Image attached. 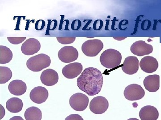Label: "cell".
Listing matches in <instances>:
<instances>
[{"label":"cell","mask_w":161,"mask_h":120,"mask_svg":"<svg viewBox=\"0 0 161 120\" xmlns=\"http://www.w3.org/2000/svg\"><path fill=\"white\" fill-rule=\"evenodd\" d=\"M48 97L47 89L42 86L35 87L31 92L30 98L33 102L38 104H42L46 102Z\"/></svg>","instance_id":"obj_12"},{"label":"cell","mask_w":161,"mask_h":120,"mask_svg":"<svg viewBox=\"0 0 161 120\" xmlns=\"http://www.w3.org/2000/svg\"><path fill=\"white\" fill-rule=\"evenodd\" d=\"M40 48L41 44L40 42L36 38H30L22 44L21 51L26 55H31L40 51Z\"/></svg>","instance_id":"obj_10"},{"label":"cell","mask_w":161,"mask_h":120,"mask_svg":"<svg viewBox=\"0 0 161 120\" xmlns=\"http://www.w3.org/2000/svg\"><path fill=\"white\" fill-rule=\"evenodd\" d=\"M139 65V60L136 57H128L124 61L122 70L126 74H134L138 71Z\"/></svg>","instance_id":"obj_13"},{"label":"cell","mask_w":161,"mask_h":120,"mask_svg":"<svg viewBox=\"0 0 161 120\" xmlns=\"http://www.w3.org/2000/svg\"><path fill=\"white\" fill-rule=\"evenodd\" d=\"M103 44L98 39L87 40L81 46V50L84 54L87 57H95L102 51Z\"/></svg>","instance_id":"obj_4"},{"label":"cell","mask_w":161,"mask_h":120,"mask_svg":"<svg viewBox=\"0 0 161 120\" xmlns=\"http://www.w3.org/2000/svg\"><path fill=\"white\" fill-rule=\"evenodd\" d=\"M122 58L121 54L118 50L108 49L101 55L100 62L107 69H113L120 65Z\"/></svg>","instance_id":"obj_2"},{"label":"cell","mask_w":161,"mask_h":120,"mask_svg":"<svg viewBox=\"0 0 161 120\" xmlns=\"http://www.w3.org/2000/svg\"><path fill=\"white\" fill-rule=\"evenodd\" d=\"M51 62L49 56L41 53L30 58L26 62V66L32 71L40 72L49 67Z\"/></svg>","instance_id":"obj_3"},{"label":"cell","mask_w":161,"mask_h":120,"mask_svg":"<svg viewBox=\"0 0 161 120\" xmlns=\"http://www.w3.org/2000/svg\"><path fill=\"white\" fill-rule=\"evenodd\" d=\"M58 56L59 60L63 62L70 63L77 60L78 52L73 46H64L58 52Z\"/></svg>","instance_id":"obj_7"},{"label":"cell","mask_w":161,"mask_h":120,"mask_svg":"<svg viewBox=\"0 0 161 120\" xmlns=\"http://www.w3.org/2000/svg\"><path fill=\"white\" fill-rule=\"evenodd\" d=\"M45 26V22L43 20H39L35 24V29L37 30H42Z\"/></svg>","instance_id":"obj_25"},{"label":"cell","mask_w":161,"mask_h":120,"mask_svg":"<svg viewBox=\"0 0 161 120\" xmlns=\"http://www.w3.org/2000/svg\"><path fill=\"white\" fill-rule=\"evenodd\" d=\"M8 89L14 95L21 96L26 92L27 87L26 83L22 80H15L9 83Z\"/></svg>","instance_id":"obj_18"},{"label":"cell","mask_w":161,"mask_h":120,"mask_svg":"<svg viewBox=\"0 0 161 120\" xmlns=\"http://www.w3.org/2000/svg\"><path fill=\"white\" fill-rule=\"evenodd\" d=\"M23 106V101L18 98H12L6 103L7 110L11 113H18L22 110Z\"/></svg>","instance_id":"obj_19"},{"label":"cell","mask_w":161,"mask_h":120,"mask_svg":"<svg viewBox=\"0 0 161 120\" xmlns=\"http://www.w3.org/2000/svg\"><path fill=\"white\" fill-rule=\"evenodd\" d=\"M24 117L26 120H41L42 112L37 107L32 106L26 109Z\"/></svg>","instance_id":"obj_20"},{"label":"cell","mask_w":161,"mask_h":120,"mask_svg":"<svg viewBox=\"0 0 161 120\" xmlns=\"http://www.w3.org/2000/svg\"><path fill=\"white\" fill-rule=\"evenodd\" d=\"M13 58L11 50L6 46H0V64L9 63Z\"/></svg>","instance_id":"obj_21"},{"label":"cell","mask_w":161,"mask_h":120,"mask_svg":"<svg viewBox=\"0 0 161 120\" xmlns=\"http://www.w3.org/2000/svg\"><path fill=\"white\" fill-rule=\"evenodd\" d=\"M65 120H84L78 114H71L65 118Z\"/></svg>","instance_id":"obj_26"},{"label":"cell","mask_w":161,"mask_h":120,"mask_svg":"<svg viewBox=\"0 0 161 120\" xmlns=\"http://www.w3.org/2000/svg\"><path fill=\"white\" fill-rule=\"evenodd\" d=\"M139 115L141 120H157L159 112L154 106H147L141 109Z\"/></svg>","instance_id":"obj_16"},{"label":"cell","mask_w":161,"mask_h":120,"mask_svg":"<svg viewBox=\"0 0 161 120\" xmlns=\"http://www.w3.org/2000/svg\"><path fill=\"white\" fill-rule=\"evenodd\" d=\"M26 37H7L9 42L13 45H19L25 41Z\"/></svg>","instance_id":"obj_24"},{"label":"cell","mask_w":161,"mask_h":120,"mask_svg":"<svg viewBox=\"0 0 161 120\" xmlns=\"http://www.w3.org/2000/svg\"><path fill=\"white\" fill-rule=\"evenodd\" d=\"M124 94L125 98L129 101H137L144 97L145 92L140 85L133 84L126 87Z\"/></svg>","instance_id":"obj_6"},{"label":"cell","mask_w":161,"mask_h":120,"mask_svg":"<svg viewBox=\"0 0 161 120\" xmlns=\"http://www.w3.org/2000/svg\"><path fill=\"white\" fill-rule=\"evenodd\" d=\"M59 76L57 72L51 69H47L41 73L40 80L41 82L45 86H54L58 83Z\"/></svg>","instance_id":"obj_15"},{"label":"cell","mask_w":161,"mask_h":120,"mask_svg":"<svg viewBox=\"0 0 161 120\" xmlns=\"http://www.w3.org/2000/svg\"><path fill=\"white\" fill-rule=\"evenodd\" d=\"M12 77L11 69L6 66H0V84H5Z\"/></svg>","instance_id":"obj_22"},{"label":"cell","mask_w":161,"mask_h":120,"mask_svg":"<svg viewBox=\"0 0 161 120\" xmlns=\"http://www.w3.org/2000/svg\"><path fill=\"white\" fill-rule=\"evenodd\" d=\"M80 22L79 20H75L71 24V28L74 30H78L80 29Z\"/></svg>","instance_id":"obj_27"},{"label":"cell","mask_w":161,"mask_h":120,"mask_svg":"<svg viewBox=\"0 0 161 120\" xmlns=\"http://www.w3.org/2000/svg\"><path fill=\"white\" fill-rule=\"evenodd\" d=\"M127 120H139L138 119L136 118H131Z\"/></svg>","instance_id":"obj_29"},{"label":"cell","mask_w":161,"mask_h":120,"mask_svg":"<svg viewBox=\"0 0 161 120\" xmlns=\"http://www.w3.org/2000/svg\"><path fill=\"white\" fill-rule=\"evenodd\" d=\"M130 50L133 54L142 57L152 53L153 47L152 45L147 44L144 41L140 40L132 44Z\"/></svg>","instance_id":"obj_9"},{"label":"cell","mask_w":161,"mask_h":120,"mask_svg":"<svg viewBox=\"0 0 161 120\" xmlns=\"http://www.w3.org/2000/svg\"><path fill=\"white\" fill-rule=\"evenodd\" d=\"M109 103L105 98L98 96L94 98L90 103V110L95 114H102L108 110Z\"/></svg>","instance_id":"obj_8"},{"label":"cell","mask_w":161,"mask_h":120,"mask_svg":"<svg viewBox=\"0 0 161 120\" xmlns=\"http://www.w3.org/2000/svg\"><path fill=\"white\" fill-rule=\"evenodd\" d=\"M142 70L148 73H151L157 70L158 63L155 58L146 56L141 59L139 63Z\"/></svg>","instance_id":"obj_14"},{"label":"cell","mask_w":161,"mask_h":120,"mask_svg":"<svg viewBox=\"0 0 161 120\" xmlns=\"http://www.w3.org/2000/svg\"><path fill=\"white\" fill-rule=\"evenodd\" d=\"M103 77L100 70L89 67L84 69L77 80V85L81 91L89 96L98 94L103 85Z\"/></svg>","instance_id":"obj_1"},{"label":"cell","mask_w":161,"mask_h":120,"mask_svg":"<svg viewBox=\"0 0 161 120\" xmlns=\"http://www.w3.org/2000/svg\"><path fill=\"white\" fill-rule=\"evenodd\" d=\"M9 120H24L22 117L20 116H14L11 118Z\"/></svg>","instance_id":"obj_28"},{"label":"cell","mask_w":161,"mask_h":120,"mask_svg":"<svg viewBox=\"0 0 161 120\" xmlns=\"http://www.w3.org/2000/svg\"><path fill=\"white\" fill-rule=\"evenodd\" d=\"M89 102L88 97L80 92L73 94L69 99L70 106L72 109L77 111L85 110L88 105Z\"/></svg>","instance_id":"obj_5"},{"label":"cell","mask_w":161,"mask_h":120,"mask_svg":"<svg viewBox=\"0 0 161 120\" xmlns=\"http://www.w3.org/2000/svg\"><path fill=\"white\" fill-rule=\"evenodd\" d=\"M83 66L81 63L74 62L67 65L63 68L62 73L68 79L77 78L82 72Z\"/></svg>","instance_id":"obj_11"},{"label":"cell","mask_w":161,"mask_h":120,"mask_svg":"<svg viewBox=\"0 0 161 120\" xmlns=\"http://www.w3.org/2000/svg\"><path fill=\"white\" fill-rule=\"evenodd\" d=\"M145 88L150 92H156L160 87V76L158 75H149L145 78L143 82Z\"/></svg>","instance_id":"obj_17"},{"label":"cell","mask_w":161,"mask_h":120,"mask_svg":"<svg viewBox=\"0 0 161 120\" xmlns=\"http://www.w3.org/2000/svg\"><path fill=\"white\" fill-rule=\"evenodd\" d=\"M58 42L63 45H68L74 42L76 37H57Z\"/></svg>","instance_id":"obj_23"}]
</instances>
